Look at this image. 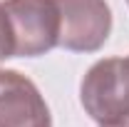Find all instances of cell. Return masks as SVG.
I'll return each instance as SVG.
<instances>
[{"label": "cell", "instance_id": "6da1fadb", "mask_svg": "<svg viewBox=\"0 0 129 127\" xmlns=\"http://www.w3.org/2000/svg\"><path fill=\"white\" fill-rule=\"evenodd\" d=\"M80 102L97 125L129 122V57L97 60L82 77Z\"/></svg>", "mask_w": 129, "mask_h": 127}, {"label": "cell", "instance_id": "7a4b0ae2", "mask_svg": "<svg viewBox=\"0 0 129 127\" xmlns=\"http://www.w3.org/2000/svg\"><path fill=\"white\" fill-rule=\"evenodd\" d=\"M13 57H40L60 43V10L55 0H3L0 3Z\"/></svg>", "mask_w": 129, "mask_h": 127}, {"label": "cell", "instance_id": "3957f363", "mask_svg": "<svg viewBox=\"0 0 129 127\" xmlns=\"http://www.w3.org/2000/svg\"><path fill=\"white\" fill-rule=\"evenodd\" d=\"M60 10V48L72 52H97L112 32L107 0H55Z\"/></svg>", "mask_w": 129, "mask_h": 127}, {"label": "cell", "instance_id": "277c9868", "mask_svg": "<svg viewBox=\"0 0 129 127\" xmlns=\"http://www.w3.org/2000/svg\"><path fill=\"white\" fill-rule=\"evenodd\" d=\"M0 127H52L42 92L17 70L0 67Z\"/></svg>", "mask_w": 129, "mask_h": 127}, {"label": "cell", "instance_id": "5b68a950", "mask_svg": "<svg viewBox=\"0 0 129 127\" xmlns=\"http://www.w3.org/2000/svg\"><path fill=\"white\" fill-rule=\"evenodd\" d=\"M8 57H13V43H10L5 13H3V8H0V60H8Z\"/></svg>", "mask_w": 129, "mask_h": 127}, {"label": "cell", "instance_id": "8992f818", "mask_svg": "<svg viewBox=\"0 0 129 127\" xmlns=\"http://www.w3.org/2000/svg\"><path fill=\"white\" fill-rule=\"evenodd\" d=\"M99 127H129V122H124V125H99Z\"/></svg>", "mask_w": 129, "mask_h": 127}, {"label": "cell", "instance_id": "52a82bcc", "mask_svg": "<svg viewBox=\"0 0 129 127\" xmlns=\"http://www.w3.org/2000/svg\"><path fill=\"white\" fill-rule=\"evenodd\" d=\"M127 3H129V0H127Z\"/></svg>", "mask_w": 129, "mask_h": 127}]
</instances>
